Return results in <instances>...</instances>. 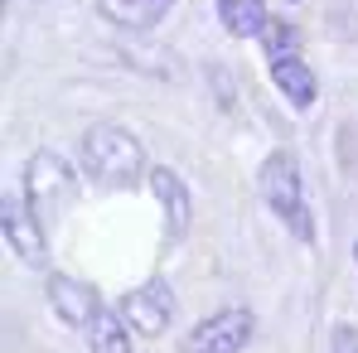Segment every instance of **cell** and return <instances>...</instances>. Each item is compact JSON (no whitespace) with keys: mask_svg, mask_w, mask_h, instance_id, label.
I'll use <instances>...</instances> for the list:
<instances>
[{"mask_svg":"<svg viewBox=\"0 0 358 353\" xmlns=\"http://www.w3.org/2000/svg\"><path fill=\"white\" fill-rule=\"evenodd\" d=\"M87 349L92 353H131V324L121 310H97L92 324H87Z\"/></svg>","mask_w":358,"mask_h":353,"instance_id":"8fae6325","label":"cell"},{"mask_svg":"<svg viewBox=\"0 0 358 353\" xmlns=\"http://www.w3.org/2000/svg\"><path fill=\"white\" fill-rule=\"evenodd\" d=\"M83 160L102 184H121V189L145 175V150L136 145V136L121 126H107V121L83 136Z\"/></svg>","mask_w":358,"mask_h":353,"instance_id":"6da1fadb","label":"cell"},{"mask_svg":"<svg viewBox=\"0 0 358 353\" xmlns=\"http://www.w3.org/2000/svg\"><path fill=\"white\" fill-rule=\"evenodd\" d=\"M262 39H266V54H271V59H286V54L300 49V29L296 24H281V20H266Z\"/></svg>","mask_w":358,"mask_h":353,"instance_id":"4fadbf2b","label":"cell"},{"mask_svg":"<svg viewBox=\"0 0 358 353\" xmlns=\"http://www.w3.org/2000/svg\"><path fill=\"white\" fill-rule=\"evenodd\" d=\"M49 305H54V315H59L63 324H73V329H87L92 315L102 310L97 291L87 281H73V276H54L49 281Z\"/></svg>","mask_w":358,"mask_h":353,"instance_id":"52a82bcc","label":"cell"},{"mask_svg":"<svg viewBox=\"0 0 358 353\" xmlns=\"http://www.w3.org/2000/svg\"><path fill=\"white\" fill-rule=\"evenodd\" d=\"M334 353H358V329L339 324V329H334Z\"/></svg>","mask_w":358,"mask_h":353,"instance_id":"5bb4252c","label":"cell"},{"mask_svg":"<svg viewBox=\"0 0 358 353\" xmlns=\"http://www.w3.org/2000/svg\"><path fill=\"white\" fill-rule=\"evenodd\" d=\"M218 20L228 24V34H262L266 29V0H218Z\"/></svg>","mask_w":358,"mask_h":353,"instance_id":"7c38bea8","label":"cell"},{"mask_svg":"<svg viewBox=\"0 0 358 353\" xmlns=\"http://www.w3.org/2000/svg\"><path fill=\"white\" fill-rule=\"evenodd\" d=\"M150 189H155V199H160V208H165V223H170V237H184L189 233V189L179 184L175 170H165V165H155L150 170Z\"/></svg>","mask_w":358,"mask_h":353,"instance_id":"9c48e42d","label":"cell"},{"mask_svg":"<svg viewBox=\"0 0 358 353\" xmlns=\"http://www.w3.org/2000/svg\"><path fill=\"white\" fill-rule=\"evenodd\" d=\"M252 339V315L233 305V310H218L208 315L194 334H189V353H242Z\"/></svg>","mask_w":358,"mask_h":353,"instance_id":"5b68a950","label":"cell"},{"mask_svg":"<svg viewBox=\"0 0 358 353\" xmlns=\"http://www.w3.org/2000/svg\"><path fill=\"white\" fill-rule=\"evenodd\" d=\"M0 218H5V242L29 261V266H44L49 247H44V228H39V213L24 208L20 199H5L0 203Z\"/></svg>","mask_w":358,"mask_h":353,"instance_id":"8992f818","label":"cell"},{"mask_svg":"<svg viewBox=\"0 0 358 353\" xmlns=\"http://www.w3.org/2000/svg\"><path fill=\"white\" fill-rule=\"evenodd\" d=\"M78 194V179H73V165L63 160L59 150H39L29 165H24V199L39 218H54L68 208V199Z\"/></svg>","mask_w":358,"mask_h":353,"instance_id":"3957f363","label":"cell"},{"mask_svg":"<svg viewBox=\"0 0 358 353\" xmlns=\"http://www.w3.org/2000/svg\"><path fill=\"white\" fill-rule=\"evenodd\" d=\"M300 194H305V184H300L296 155H291V150H276V155L262 165V199H266V208H271L300 242H315V223H310Z\"/></svg>","mask_w":358,"mask_h":353,"instance_id":"7a4b0ae2","label":"cell"},{"mask_svg":"<svg viewBox=\"0 0 358 353\" xmlns=\"http://www.w3.org/2000/svg\"><path fill=\"white\" fill-rule=\"evenodd\" d=\"M170 5H175V0H97L102 20H112L117 29H131V34L155 29V24L165 20V10H170Z\"/></svg>","mask_w":358,"mask_h":353,"instance_id":"ba28073f","label":"cell"},{"mask_svg":"<svg viewBox=\"0 0 358 353\" xmlns=\"http://www.w3.org/2000/svg\"><path fill=\"white\" fill-rule=\"evenodd\" d=\"M121 315H126V324H131L141 339H155V334H165L170 319H175V295H170V286L155 276V281L136 286V291L121 300Z\"/></svg>","mask_w":358,"mask_h":353,"instance_id":"277c9868","label":"cell"},{"mask_svg":"<svg viewBox=\"0 0 358 353\" xmlns=\"http://www.w3.org/2000/svg\"><path fill=\"white\" fill-rule=\"evenodd\" d=\"M271 82L291 97V107H315V97H320V82H315V73L296 59V54H286V59H271Z\"/></svg>","mask_w":358,"mask_h":353,"instance_id":"30bf717a","label":"cell"}]
</instances>
